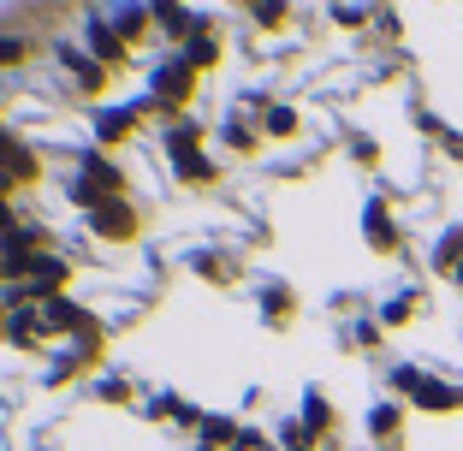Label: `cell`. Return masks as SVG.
<instances>
[{
	"instance_id": "obj_6",
	"label": "cell",
	"mask_w": 463,
	"mask_h": 451,
	"mask_svg": "<svg viewBox=\"0 0 463 451\" xmlns=\"http://www.w3.org/2000/svg\"><path fill=\"white\" fill-rule=\"evenodd\" d=\"M309 428H315V434H327V428H333V410H327V398H321V392H309Z\"/></svg>"
},
{
	"instance_id": "obj_2",
	"label": "cell",
	"mask_w": 463,
	"mask_h": 451,
	"mask_svg": "<svg viewBox=\"0 0 463 451\" xmlns=\"http://www.w3.org/2000/svg\"><path fill=\"white\" fill-rule=\"evenodd\" d=\"M368 434H374L381 451H398V439H404V404H374L368 410Z\"/></svg>"
},
{
	"instance_id": "obj_3",
	"label": "cell",
	"mask_w": 463,
	"mask_h": 451,
	"mask_svg": "<svg viewBox=\"0 0 463 451\" xmlns=\"http://www.w3.org/2000/svg\"><path fill=\"white\" fill-rule=\"evenodd\" d=\"M368 244L381 249V256H398V244H404V232H398V220H392V208H386V202L368 208Z\"/></svg>"
},
{
	"instance_id": "obj_7",
	"label": "cell",
	"mask_w": 463,
	"mask_h": 451,
	"mask_svg": "<svg viewBox=\"0 0 463 451\" xmlns=\"http://www.w3.org/2000/svg\"><path fill=\"white\" fill-rule=\"evenodd\" d=\"M439 149H446L451 161H463V131H446V137H439Z\"/></svg>"
},
{
	"instance_id": "obj_8",
	"label": "cell",
	"mask_w": 463,
	"mask_h": 451,
	"mask_svg": "<svg viewBox=\"0 0 463 451\" xmlns=\"http://www.w3.org/2000/svg\"><path fill=\"white\" fill-rule=\"evenodd\" d=\"M458 286H463V274H458Z\"/></svg>"
},
{
	"instance_id": "obj_5",
	"label": "cell",
	"mask_w": 463,
	"mask_h": 451,
	"mask_svg": "<svg viewBox=\"0 0 463 451\" xmlns=\"http://www.w3.org/2000/svg\"><path fill=\"white\" fill-rule=\"evenodd\" d=\"M422 309H428V297H422V291H398V297L386 303V315H381V321H386V327H410V321H416Z\"/></svg>"
},
{
	"instance_id": "obj_1",
	"label": "cell",
	"mask_w": 463,
	"mask_h": 451,
	"mask_svg": "<svg viewBox=\"0 0 463 451\" xmlns=\"http://www.w3.org/2000/svg\"><path fill=\"white\" fill-rule=\"evenodd\" d=\"M392 386L416 404V410H428V416H458L463 410V386H446V381H434L428 369H392Z\"/></svg>"
},
{
	"instance_id": "obj_4",
	"label": "cell",
	"mask_w": 463,
	"mask_h": 451,
	"mask_svg": "<svg viewBox=\"0 0 463 451\" xmlns=\"http://www.w3.org/2000/svg\"><path fill=\"white\" fill-rule=\"evenodd\" d=\"M428 268H434V274H446V279L463 274V226H446V232H439V244H434V256H428Z\"/></svg>"
}]
</instances>
